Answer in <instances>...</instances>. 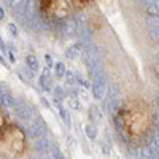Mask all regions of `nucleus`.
<instances>
[{
    "label": "nucleus",
    "instance_id": "1",
    "mask_svg": "<svg viewBox=\"0 0 159 159\" xmlns=\"http://www.w3.org/2000/svg\"><path fill=\"white\" fill-rule=\"evenodd\" d=\"M43 7L46 8L48 15L54 19H64L70 13L72 2L70 0H45Z\"/></svg>",
    "mask_w": 159,
    "mask_h": 159
},
{
    "label": "nucleus",
    "instance_id": "2",
    "mask_svg": "<svg viewBox=\"0 0 159 159\" xmlns=\"http://www.w3.org/2000/svg\"><path fill=\"white\" fill-rule=\"evenodd\" d=\"M46 132V124L43 121V118H40L38 115L34 116L32 121H29L27 124V134L32 139H38V137H43V134Z\"/></svg>",
    "mask_w": 159,
    "mask_h": 159
},
{
    "label": "nucleus",
    "instance_id": "3",
    "mask_svg": "<svg viewBox=\"0 0 159 159\" xmlns=\"http://www.w3.org/2000/svg\"><path fill=\"white\" fill-rule=\"evenodd\" d=\"M15 113L19 119H22V121H32L34 116H35V110L30 103L27 102H19L15 105Z\"/></svg>",
    "mask_w": 159,
    "mask_h": 159
},
{
    "label": "nucleus",
    "instance_id": "4",
    "mask_svg": "<svg viewBox=\"0 0 159 159\" xmlns=\"http://www.w3.org/2000/svg\"><path fill=\"white\" fill-rule=\"evenodd\" d=\"M92 88V96L97 100H105L107 99V91H108V86H107V81L105 80H100V81H94L91 84Z\"/></svg>",
    "mask_w": 159,
    "mask_h": 159
},
{
    "label": "nucleus",
    "instance_id": "5",
    "mask_svg": "<svg viewBox=\"0 0 159 159\" xmlns=\"http://www.w3.org/2000/svg\"><path fill=\"white\" fill-rule=\"evenodd\" d=\"M7 5L13 8V15H25L29 0H5Z\"/></svg>",
    "mask_w": 159,
    "mask_h": 159
},
{
    "label": "nucleus",
    "instance_id": "6",
    "mask_svg": "<svg viewBox=\"0 0 159 159\" xmlns=\"http://www.w3.org/2000/svg\"><path fill=\"white\" fill-rule=\"evenodd\" d=\"M51 147H52V145H51V142L46 137H38L35 140V143H34L35 151L40 153V154H46L48 151H51Z\"/></svg>",
    "mask_w": 159,
    "mask_h": 159
},
{
    "label": "nucleus",
    "instance_id": "7",
    "mask_svg": "<svg viewBox=\"0 0 159 159\" xmlns=\"http://www.w3.org/2000/svg\"><path fill=\"white\" fill-rule=\"evenodd\" d=\"M81 51H83L81 43L76 42V43L70 45L67 49H65V56H67V59H70V61H75V59H78V57H80V54H81Z\"/></svg>",
    "mask_w": 159,
    "mask_h": 159
},
{
    "label": "nucleus",
    "instance_id": "8",
    "mask_svg": "<svg viewBox=\"0 0 159 159\" xmlns=\"http://www.w3.org/2000/svg\"><path fill=\"white\" fill-rule=\"evenodd\" d=\"M0 105H2L3 108H13L16 105V100L13 99V96L10 92H2V94H0Z\"/></svg>",
    "mask_w": 159,
    "mask_h": 159
},
{
    "label": "nucleus",
    "instance_id": "9",
    "mask_svg": "<svg viewBox=\"0 0 159 159\" xmlns=\"http://www.w3.org/2000/svg\"><path fill=\"white\" fill-rule=\"evenodd\" d=\"M89 118L92 119V123L102 119V111H100V108L97 107V105H91L89 107Z\"/></svg>",
    "mask_w": 159,
    "mask_h": 159
},
{
    "label": "nucleus",
    "instance_id": "10",
    "mask_svg": "<svg viewBox=\"0 0 159 159\" xmlns=\"http://www.w3.org/2000/svg\"><path fill=\"white\" fill-rule=\"evenodd\" d=\"M38 83H40V88H42L43 91H51V88H49V73H48V70H45V73H42V76H40V80H38Z\"/></svg>",
    "mask_w": 159,
    "mask_h": 159
},
{
    "label": "nucleus",
    "instance_id": "11",
    "mask_svg": "<svg viewBox=\"0 0 159 159\" xmlns=\"http://www.w3.org/2000/svg\"><path fill=\"white\" fill-rule=\"evenodd\" d=\"M25 65L32 70V72H37L38 70V61L34 54H27L25 56Z\"/></svg>",
    "mask_w": 159,
    "mask_h": 159
},
{
    "label": "nucleus",
    "instance_id": "12",
    "mask_svg": "<svg viewBox=\"0 0 159 159\" xmlns=\"http://www.w3.org/2000/svg\"><path fill=\"white\" fill-rule=\"evenodd\" d=\"M84 132H86V137H88V139H91V140H94V139L97 137V127H96V124H94V123L88 124V126L84 127Z\"/></svg>",
    "mask_w": 159,
    "mask_h": 159
},
{
    "label": "nucleus",
    "instance_id": "13",
    "mask_svg": "<svg viewBox=\"0 0 159 159\" xmlns=\"http://www.w3.org/2000/svg\"><path fill=\"white\" fill-rule=\"evenodd\" d=\"M65 72H67L65 65L62 62H56V65H54V75H56V78H64Z\"/></svg>",
    "mask_w": 159,
    "mask_h": 159
},
{
    "label": "nucleus",
    "instance_id": "14",
    "mask_svg": "<svg viewBox=\"0 0 159 159\" xmlns=\"http://www.w3.org/2000/svg\"><path fill=\"white\" fill-rule=\"evenodd\" d=\"M140 159H156V156L153 154V151L150 150V147H143L140 148Z\"/></svg>",
    "mask_w": 159,
    "mask_h": 159
},
{
    "label": "nucleus",
    "instance_id": "15",
    "mask_svg": "<svg viewBox=\"0 0 159 159\" xmlns=\"http://www.w3.org/2000/svg\"><path fill=\"white\" fill-rule=\"evenodd\" d=\"M69 107L72 108V110H80V107H81V103H80V99H78V96H75V94H72L69 99Z\"/></svg>",
    "mask_w": 159,
    "mask_h": 159
},
{
    "label": "nucleus",
    "instance_id": "16",
    "mask_svg": "<svg viewBox=\"0 0 159 159\" xmlns=\"http://www.w3.org/2000/svg\"><path fill=\"white\" fill-rule=\"evenodd\" d=\"M64 78H65V81H67L69 86H75V84H78V81H76V75H75L73 72H70V70L65 72Z\"/></svg>",
    "mask_w": 159,
    "mask_h": 159
},
{
    "label": "nucleus",
    "instance_id": "17",
    "mask_svg": "<svg viewBox=\"0 0 159 159\" xmlns=\"http://www.w3.org/2000/svg\"><path fill=\"white\" fill-rule=\"evenodd\" d=\"M52 92H54V97H56V99H59V100H64V97H65V91H64L61 86H54Z\"/></svg>",
    "mask_w": 159,
    "mask_h": 159
},
{
    "label": "nucleus",
    "instance_id": "18",
    "mask_svg": "<svg viewBox=\"0 0 159 159\" xmlns=\"http://www.w3.org/2000/svg\"><path fill=\"white\" fill-rule=\"evenodd\" d=\"M147 15L148 16H159V8L156 5H147Z\"/></svg>",
    "mask_w": 159,
    "mask_h": 159
},
{
    "label": "nucleus",
    "instance_id": "19",
    "mask_svg": "<svg viewBox=\"0 0 159 159\" xmlns=\"http://www.w3.org/2000/svg\"><path fill=\"white\" fill-rule=\"evenodd\" d=\"M51 157L52 159H65L64 154L61 153V150L57 147H51Z\"/></svg>",
    "mask_w": 159,
    "mask_h": 159
},
{
    "label": "nucleus",
    "instance_id": "20",
    "mask_svg": "<svg viewBox=\"0 0 159 159\" xmlns=\"http://www.w3.org/2000/svg\"><path fill=\"white\" fill-rule=\"evenodd\" d=\"M59 113H61V118L64 119V123L67 124V126H70V116H69V113L65 111L62 107H59Z\"/></svg>",
    "mask_w": 159,
    "mask_h": 159
},
{
    "label": "nucleus",
    "instance_id": "21",
    "mask_svg": "<svg viewBox=\"0 0 159 159\" xmlns=\"http://www.w3.org/2000/svg\"><path fill=\"white\" fill-rule=\"evenodd\" d=\"M110 153H111L110 143H108V142H103V143H102V154H103V156H108Z\"/></svg>",
    "mask_w": 159,
    "mask_h": 159
},
{
    "label": "nucleus",
    "instance_id": "22",
    "mask_svg": "<svg viewBox=\"0 0 159 159\" xmlns=\"http://www.w3.org/2000/svg\"><path fill=\"white\" fill-rule=\"evenodd\" d=\"M76 81H78V84H80V86H83L84 89H89V88H91L89 81H86V80H84V78H81V76H76Z\"/></svg>",
    "mask_w": 159,
    "mask_h": 159
},
{
    "label": "nucleus",
    "instance_id": "23",
    "mask_svg": "<svg viewBox=\"0 0 159 159\" xmlns=\"http://www.w3.org/2000/svg\"><path fill=\"white\" fill-rule=\"evenodd\" d=\"M21 73H24L27 80H32V78H34V72L27 67V65H25V69H22V70H21Z\"/></svg>",
    "mask_w": 159,
    "mask_h": 159
},
{
    "label": "nucleus",
    "instance_id": "24",
    "mask_svg": "<svg viewBox=\"0 0 159 159\" xmlns=\"http://www.w3.org/2000/svg\"><path fill=\"white\" fill-rule=\"evenodd\" d=\"M8 30H10V34H11L13 37H16V35H18V27H16V25L13 24V22L8 25Z\"/></svg>",
    "mask_w": 159,
    "mask_h": 159
},
{
    "label": "nucleus",
    "instance_id": "25",
    "mask_svg": "<svg viewBox=\"0 0 159 159\" xmlns=\"http://www.w3.org/2000/svg\"><path fill=\"white\" fill-rule=\"evenodd\" d=\"M73 2H75L76 5H86V3L91 2V0H73Z\"/></svg>",
    "mask_w": 159,
    "mask_h": 159
},
{
    "label": "nucleus",
    "instance_id": "26",
    "mask_svg": "<svg viewBox=\"0 0 159 159\" xmlns=\"http://www.w3.org/2000/svg\"><path fill=\"white\" fill-rule=\"evenodd\" d=\"M40 100H42V103H43V107H46V108H49V103H48V100H46L45 97H42V99H40Z\"/></svg>",
    "mask_w": 159,
    "mask_h": 159
},
{
    "label": "nucleus",
    "instance_id": "27",
    "mask_svg": "<svg viewBox=\"0 0 159 159\" xmlns=\"http://www.w3.org/2000/svg\"><path fill=\"white\" fill-rule=\"evenodd\" d=\"M3 18H5V10H3L2 7H0V21H2Z\"/></svg>",
    "mask_w": 159,
    "mask_h": 159
},
{
    "label": "nucleus",
    "instance_id": "28",
    "mask_svg": "<svg viewBox=\"0 0 159 159\" xmlns=\"http://www.w3.org/2000/svg\"><path fill=\"white\" fill-rule=\"evenodd\" d=\"M145 5H154V0H142Z\"/></svg>",
    "mask_w": 159,
    "mask_h": 159
},
{
    "label": "nucleus",
    "instance_id": "29",
    "mask_svg": "<svg viewBox=\"0 0 159 159\" xmlns=\"http://www.w3.org/2000/svg\"><path fill=\"white\" fill-rule=\"evenodd\" d=\"M5 46H7V45H5V42H3L2 38H0V49H2V51H5Z\"/></svg>",
    "mask_w": 159,
    "mask_h": 159
},
{
    "label": "nucleus",
    "instance_id": "30",
    "mask_svg": "<svg viewBox=\"0 0 159 159\" xmlns=\"http://www.w3.org/2000/svg\"><path fill=\"white\" fill-rule=\"evenodd\" d=\"M130 159H140V154H135V153H132Z\"/></svg>",
    "mask_w": 159,
    "mask_h": 159
},
{
    "label": "nucleus",
    "instance_id": "31",
    "mask_svg": "<svg viewBox=\"0 0 159 159\" xmlns=\"http://www.w3.org/2000/svg\"><path fill=\"white\" fill-rule=\"evenodd\" d=\"M3 123H5V121H3V116H2V113H0V127L3 126Z\"/></svg>",
    "mask_w": 159,
    "mask_h": 159
},
{
    "label": "nucleus",
    "instance_id": "32",
    "mask_svg": "<svg viewBox=\"0 0 159 159\" xmlns=\"http://www.w3.org/2000/svg\"><path fill=\"white\" fill-rule=\"evenodd\" d=\"M0 64H3V65H5V67H8V65H7V62L3 61V57H2V56H0Z\"/></svg>",
    "mask_w": 159,
    "mask_h": 159
},
{
    "label": "nucleus",
    "instance_id": "33",
    "mask_svg": "<svg viewBox=\"0 0 159 159\" xmlns=\"http://www.w3.org/2000/svg\"><path fill=\"white\" fill-rule=\"evenodd\" d=\"M45 59H46L48 64H51V56H45Z\"/></svg>",
    "mask_w": 159,
    "mask_h": 159
},
{
    "label": "nucleus",
    "instance_id": "34",
    "mask_svg": "<svg viewBox=\"0 0 159 159\" xmlns=\"http://www.w3.org/2000/svg\"><path fill=\"white\" fill-rule=\"evenodd\" d=\"M154 5H156V7L159 8V0H154Z\"/></svg>",
    "mask_w": 159,
    "mask_h": 159
},
{
    "label": "nucleus",
    "instance_id": "35",
    "mask_svg": "<svg viewBox=\"0 0 159 159\" xmlns=\"http://www.w3.org/2000/svg\"><path fill=\"white\" fill-rule=\"evenodd\" d=\"M157 105H159V91H157Z\"/></svg>",
    "mask_w": 159,
    "mask_h": 159
},
{
    "label": "nucleus",
    "instance_id": "36",
    "mask_svg": "<svg viewBox=\"0 0 159 159\" xmlns=\"http://www.w3.org/2000/svg\"><path fill=\"white\" fill-rule=\"evenodd\" d=\"M157 61H159V51H157Z\"/></svg>",
    "mask_w": 159,
    "mask_h": 159
}]
</instances>
